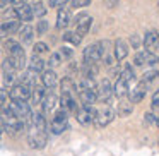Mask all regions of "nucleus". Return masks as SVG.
Listing matches in <instances>:
<instances>
[{
	"mask_svg": "<svg viewBox=\"0 0 159 156\" xmlns=\"http://www.w3.org/2000/svg\"><path fill=\"white\" fill-rule=\"evenodd\" d=\"M0 120H2V125H4V132H7V134H11V135H16V134H19V132H22L26 127V122L16 117V115L9 110V106L2 108Z\"/></svg>",
	"mask_w": 159,
	"mask_h": 156,
	"instance_id": "f257e3e1",
	"label": "nucleus"
},
{
	"mask_svg": "<svg viewBox=\"0 0 159 156\" xmlns=\"http://www.w3.org/2000/svg\"><path fill=\"white\" fill-rule=\"evenodd\" d=\"M46 142H48V134L46 129H38L34 125H29L28 130V144L33 149H45Z\"/></svg>",
	"mask_w": 159,
	"mask_h": 156,
	"instance_id": "f03ea898",
	"label": "nucleus"
},
{
	"mask_svg": "<svg viewBox=\"0 0 159 156\" xmlns=\"http://www.w3.org/2000/svg\"><path fill=\"white\" fill-rule=\"evenodd\" d=\"M69 127V111L60 108L52 118V124H50V130L53 132L55 135H60L63 130H67Z\"/></svg>",
	"mask_w": 159,
	"mask_h": 156,
	"instance_id": "7ed1b4c3",
	"label": "nucleus"
},
{
	"mask_svg": "<svg viewBox=\"0 0 159 156\" xmlns=\"http://www.w3.org/2000/svg\"><path fill=\"white\" fill-rule=\"evenodd\" d=\"M9 110H11L17 118L24 120L26 124H28L29 117H31V113H33L31 105H29L28 101H24V100H11V103H9Z\"/></svg>",
	"mask_w": 159,
	"mask_h": 156,
	"instance_id": "20e7f679",
	"label": "nucleus"
},
{
	"mask_svg": "<svg viewBox=\"0 0 159 156\" xmlns=\"http://www.w3.org/2000/svg\"><path fill=\"white\" fill-rule=\"evenodd\" d=\"M96 108L93 106V105H82L80 108H77L74 113H75V118L79 124L82 125H89L94 122V118H96Z\"/></svg>",
	"mask_w": 159,
	"mask_h": 156,
	"instance_id": "39448f33",
	"label": "nucleus"
},
{
	"mask_svg": "<svg viewBox=\"0 0 159 156\" xmlns=\"http://www.w3.org/2000/svg\"><path fill=\"white\" fill-rule=\"evenodd\" d=\"M115 117H116V111H115L111 106H104V108H101V110L96 111L94 124H96L98 129H104L106 125H110L111 122L115 120Z\"/></svg>",
	"mask_w": 159,
	"mask_h": 156,
	"instance_id": "423d86ee",
	"label": "nucleus"
},
{
	"mask_svg": "<svg viewBox=\"0 0 159 156\" xmlns=\"http://www.w3.org/2000/svg\"><path fill=\"white\" fill-rule=\"evenodd\" d=\"M74 24H75V33L84 38V36L89 33V29H91L93 17H91V16H87L86 12H80V14L75 16V19H74Z\"/></svg>",
	"mask_w": 159,
	"mask_h": 156,
	"instance_id": "0eeeda50",
	"label": "nucleus"
},
{
	"mask_svg": "<svg viewBox=\"0 0 159 156\" xmlns=\"http://www.w3.org/2000/svg\"><path fill=\"white\" fill-rule=\"evenodd\" d=\"M159 62V57L154 52H149V50H142L137 52L134 57V64L135 65H156Z\"/></svg>",
	"mask_w": 159,
	"mask_h": 156,
	"instance_id": "6e6552de",
	"label": "nucleus"
},
{
	"mask_svg": "<svg viewBox=\"0 0 159 156\" xmlns=\"http://www.w3.org/2000/svg\"><path fill=\"white\" fill-rule=\"evenodd\" d=\"M29 96H31V87L26 86V84L16 83L14 86H11V89H9V98H11V100H24V101H28Z\"/></svg>",
	"mask_w": 159,
	"mask_h": 156,
	"instance_id": "1a4fd4ad",
	"label": "nucleus"
},
{
	"mask_svg": "<svg viewBox=\"0 0 159 156\" xmlns=\"http://www.w3.org/2000/svg\"><path fill=\"white\" fill-rule=\"evenodd\" d=\"M145 94H147V83L139 81L132 89H128L127 96H128V100H130L132 103H140V101L145 98Z\"/></svg>",
	"mask_w": 159,
	"mask_h": 156,
	"instance_id": "9d476101",
	"label": "nucleus"
},
{
	"mask_svg": "<svg viewBox=\"0 0 159 156\" xmlns=\"http://www.w3.org/2000/svg\"><path fill=\"white\" fill-rule=\"evenodd\" d=\"M19 29H21V21L19 19H7V21L0 24V38H11Z\"/></svg>",
	"mask_w": 159,
	"mask_h": 156,
	"instance_id": "9b49d317",
	"label": "nucleus"
},
{
	"mask_svg": "<svg viewBox=\"0 0 159 156\" xmlns=\"http://www.w3.org/2000/svg\"><path fill=\"white\" fill-rule=\"evenodd\" d=\"M111 94H113V86H111L110 79H103L96 86V100L106 103V101L111 98Z\"/></svg>",
	"mask_w": 159,
	"mask_h": 156,
	"instance_id": "f8f14e48",
	"label": "nucleus"
},
{
	"mask_svg": "<svg viewBox=\"0 0 159 156\" xmlns=\"http://www.w3.org/2000/svg\"><path fill=\"white\" fill-rule=\"evenodd\" d=\"M41 108H43V113H52L53 110L57 108V105H58V96H57L53 91H45V96H43L41 100Z\"/></svg>",
	"mask_w": 159,
	"mask_h": 156,
	"instance_id": "ddd939ff",
	"label": "nucleus"
},
{
	"mask_svg": "<svg viewBox=\"0 0 159 156\" xmlns=\"http://www.w3.org/2000/svg\"><path fill=\"white\" fill-rule=\"evenodd\" d=\"M14 12H16V17H17L21 22H31L33 19H34L33 11H31V5H29L28 2L19 4V5H14Z\"/></svg>",
	"mask_w": 159,
	"mask_h": 156,
	"instance_id": "4468645a",
	"label": "nucleus"
},
{
	"mask_svg": "<svg viewBox=\"0 0 159 156\" xmlns=\"http://www.w3.org/2000/svg\"><path fill=\"white\" fill-rule=\"evenodd\" d=\"M4 48L7 52V57H26V52L22 48V45L16 40H5L4 41Z\"/></svg>",
	"mask_w": 159,
	"mask_h": 156,
	"instance_id": "2eb2a0df",
	"label": "nucleus"
},
{
	"mask_svg": "<svg viewBox=\"0 0 159 156\" xmlns=\"http://www.w3.org/2000/svg\"><path fill=\"white\" fill-rule=\"evenodd\" d=\"M82 57H84V62H87V64H98L101 60L99 45H98V43H93V45L86 46V48H84Z\"/></svg>",
	"mask_w": 159,
	"mask_h": 156,
	"instance_id": "dca6fc26",
	"label": "nucleus"
},
{
	"mask_svg": "<svg viewBox=\"0 0 159 156\" xmlns=\"http://www.w3.org/2000/svg\"><path fill=\"white\" fill-rule=\"evenodd\" d=\"M58 103H60V106H62L63 110H67V111H75L77 108H79V106H77V94L62 93Z\"/></svg>",
	"mask_w": 159,
	"mask_h": 156,
	"instance_id": "f3484780",
	"label": "nucleus"
},
{
	"mask_svg": "<svg viewBox=\"0 0 159 156\" xmlns=\"http://www.w3.org/2000/svg\"><path fill=\"white\" fill-rule=\"evenodd\" d=\"M72 22V16H70V11L65 7H60L58 9V14H57V29H65L67 26Z\"/></svg>",
	"mask_w": 159,
	"mask_h": 156,
	"instance_id": "a211bd4d",
	"label": "nucleus"
},
{
	"mask_svg": "<svg viewBox=\"0 0 159 156\" xmlns=\"http://www.w3.org/2000/svg\"><path fill=\"white\" fill-rule=\"evenodd\" d=\"M41 84L46 87V89H53V87L58 84V77H57L55 70H52V69L43 70L41 72Z\"/></svg>",
	"mask_w": 159,
	"mask_h": 156,
	"instance_id": "6ab92c4d",
	"label": "nucleus"
},
{
	"mask_svg": "<svg viewBox=\"0 0 159 156\" xmlns=\"http://www.w3.org/2000/svg\"><path fill=\"white\" fill-rule=\"evenodd\" d=\"M113 53H115V59L118 60V62H121L123 59H127L128 55V45L125 40L118 38L116 41H115V48H113Z\"/></svg>",
	"mask_w": 159,
	"mask_h": 156,
	"instance_id": "aec40b11",
	"label": "nucleus"
},
{
	"mask_svg": "<svg viewBox=\"0 0 159 156\" xmlns=\"http://www.w3.org/2000/svg\"><path fill=\"white\" fill-rule=\"evenodd\" d=\"M157 45H159V33L157 31L145 33V36H144L145 50H149V52H156V50H157Z\"/></svg>",
	"mask_w": 159,
	"mask_h": 156,
	"instance_id": "412c9836",
	"label": "nucleus"
},
{
	"mask_svg": "<svg viewBox=\"0 0 159 156\" xmlns=\"http://www.w3.org/2000/svg\"><path fill=\"white\" fill-rule=\"evenodd\" d=\"M128 81L127 79H123L121 76H118V79H116V83H115V87H113V94L116 98H123V96H127L128 94Z\"/></svg>",
	"mask_w": 159,
	"mask_h": 156,
	"instance_id": "4be33fe9",
	"label": "nucleus"
},
{
	"mask_svg": "<svg viewBox=\"0 0 159 156\" xmlns=\"http://www.w3.org/2000/svg\"><path fill=\"white\" fill-rule=\"evenodd\" d=\"M17 33H19V38H21L22 45H31V43H33V38H34V29H33L29 24L21 26V29H19Z\"/></svg>",
	"mask_w": 159,
	"mask_h": 156,
	"instance_id": "5701e85b",
	"label": "nucleus"
},
{
	"mask_svg": "<svg viewBox=\"0 0 159 156\" xmlns=\"http://www.w3.org/2000/svg\"><path fill=\"white\" fill-rule=\"evenodd\" d=\"M36 76H38V72H36V70H31V69H28L26 72H22V76H19L17 83H21V84H26V86H29V87L33 89V87L36 86Z\"/></svg>",
	"mask_w": 159,
	"mask_h": 156,
	"instance_id": "b1692460",
	"label": "nucleus"
},
{
	"mask_svg": "<svg viewBox=\"0 0 159 156\" xmlns=\"http://www.w3.org/2000/svg\"><path fill=\"white\" fill-rule=\"evenodd\" d=\"M77 93L82 105H93L96 101V89H79Z\"/></svg>",
	"mask_w": 159,
	"mask_h": 156,
	"instance_id": "393cba45",
	"label": "nucleus"
},
{
	"mask_svg": "<svg viewBox=\"0 0 159 156\" xmlns=\"http://www.w3.org/2000/svg\"><path fill=\"white\" fill-rule=\"evenodd\" d=\"M132 110H134V103H132L127 96L120 98V103H118V115L127 117V115L132 113Z\"/></svg>",
	"mask_w": 159,
	"mask_h": 156,
	"instance_id": "a878e982",
	"label": "nucleus"
},
{
	"mask_svg": "<svg viewBox=\"0 0 159 156\" xmlns=\"http://www.w3.org/2000/svg\"><path fill=\"white\" fill-rule=\"evenodd\" d=\"M45 65H46L45 60H43L39 55H34V53H33L31 60L28 62V67L31 70H36V72H43V70H45Z\"/></svg>",
	"mask_w": 159,
	"mask_h": 156,
	"instance_id": "bb28decb",
	"label": "nucleus"
},
{
	"mask_svg": "<svg viewBox=\"0 0 159 156\" xmlns=\"http://www.w3.org/2000/svg\"><path fill=\"white\" fill-rule=\"evenodd\" d=\"M43 96H45V86H38V84H36L34 87H33L31 89V103L29 105H39L41 103V100H43Z\"/></svg>",
	"mask_w": 159,
	"mask_h": 156,
	"instance_id": "cd10ccee",
	"label": "nucleus"
},
{
	"mask_svg": "<svg viewBox=\"0 0 159 156\" xmlns=\"http://www.w3.org/2000/svg\"><path fill=\"white\" fill-rule=\"evenodd\" d=\"M31 11H33V16L34 17H45L46 16V7H45V4H43L41 0H34L31 4Z\"/></svg>",
	"mask_w": 159,
	"mask_h": 156,
	"instance_id": "c85d7f7f",
	"label": "nucleus"
},
{
	"mask_svg": "<svg viewBox=\"0 0 159 156\" xmlns=\"http://www.w3.org/2000/svg\"><path fill=\"white\" fill-rule=\"evenodd\" d=\"M63 41H67V43H72V45H80V41H82V36H79L75 31H65L63 33Z\"/></svg>",
	"mask_w": 159,
	"mask_h": 156,
	"instance_id": "c756f323",
	"label": "nucleus"
},
{
	"mask_svg": "<svg viewBox=\"0 0 159 156\" xmlns=\"http://www.w3.org/2000/svg\"><path fill=\"white\" fill-rule=\"evenodd\" d=\"M17 70H9V72H4V84L5 87H11L17 83Z\"/></svg>",
	"mask_w": 159,
	"mask_h": 156,
	"instance_id": "7c9ffc66",
	"label": "nucleus"
},
{
	"mask_svg": "<svg viewBox=\"0 0 159 156\" xmlns=\"http://www.w3.org/2000/svg\"><path fill=\"white\" fill-rule=\"evenodd\" d=\"M118 76H121L123 79H127L128 83H132V81H135V74H134V69H132L130 64H127V65L121 69V72H118Z\"/></svg>",
	"mask_w": 159,
	"mask_h": 156,
	"instance_id": "2f4dec72",
	"label": "nucleus"
},
{
	"mask_svg": "<svg viewBox=\"0 0 159 156\" xmlns=\"http://www.w3.org/2000/svg\"><path fill=\"white\" fill-rule=\"evenodd\" d=\"M50 52V48H48V45L46 43H43V41H39V43H36L34 46H33V53L34 55H45V53H48Z\"/></svg>",
	"mask_w": 159,
	"mask_h": 156,
	"instance_id": "473e14b6",
	"label": "nucleus"
},
{
	"mask_svg": "<svg viewBox=\"0 0 159 156\" xmlns=\"http://www.w3.org/2000/svg\"><path fill=\"white\" fill-rule=\"evenodd\" d=\"M62 55H60V52H55V53H52L50 55V60H48V65L50 67H57V65H60L62 64Z\"/></svg>",
	"mask_w": 159,
	"mask_h": 156,
	"instance_id": "72a5a7b5",
	"label": "nucleus"
},
{
	"mask_svg": "<svg viewBox=\"0 0 159 156\" xmlns=\"http://www.w3.org/2000/svg\"><path fill=\"white\" fill-rule=\"evenodd\" d=\"M48 31V21H45V19L41 17V21H38V26H36V35H45V33Z\"/></svg>",
	"mask_w": 159,
	"mask_h": 156,
	"instance_id": "f704fd0d",
	"label": "nucleus"
},
{
	"mask_svg": "<svg viewBox=\"0 0 159 156\" xmlns=\"http://www.w3.org/2000/svg\"><path fill=\"white\" fill-rule=\"evenodd\" d=\"M60 52V55H62V59L63 60H70L74 57V50L72 48H69V46H62V48L58 50Z\"/></svg>",
	"mask_w": 159,
	"mask_h": 156,
	"instance_id": "c9c22d12",
	"label": "nucleus"
},
{
	"mask_svg": "<svg viewBox=\"0 0 159 156\" xmlns=\"http://www.w3.org/2000/svg\"><path fill=\"white\" fill-rule=\"evenodd\" d=\"M157 76H159V72H157V70H147V72L144 74V77H142V81L149 84V83H152V81H154Z\"/></svg>",
	"mask_w": 159,
	"mask_h": 156,
	"instance_id": "e433bc0d",
	"label": "nucleus"
},
{
	"mask_svg": "<svg viewBox=\"0 0 159 156\" xmlns=\"http://www.w3.org/2000/svg\"><path fill=\"white\" fill-rule=\"evenodd\" d=\"M89 4H91V0H72V2H70V7L80 9V7H87Z\"/></svg>",
	"mask_w": 159,
	"mask_h": 156,
	"instance_id": "4c0bfd02",
	"label": "nucleus"
},
{
	"mask_svg": "<svg viewBox=\"0 0 159 156\" xmlns=\"http://www.w3.org/2000/svg\"><path fill=\"white\" fill-rule=\"evenodd\" d=\"M7 98H9V91L5 87L0 89V108H4V105L7 103Z\"/></svg>",
	"mask_w": 159,
	"mask_h": 156,
	"instance_id": "58836bf2",
	"label": "nucleus"
},
{
	"mask_svg": "<svg viewBox=\"0 0 159 156\" xmlns=\"http://www.w3.org/2000/svg\"><path fill=\"white\" fill-rule=\"evenodd\" d=\"M152 110L156 111V113H159V89L154 93V96H152Z\"/></svg>",
	"mask_w": 159,
	"mask_h": 156,
	"instance_id": "ea45409f",
	"label": "nucleus"
},
{
	"mask_svg": "<svg viewBox=\"0 0 159 156\" xmlns=\"http://www.w3.org/2000/svg\"><path fill=\"white\" fill-rule=\"evenodd\" d=\"M69 0H50V7L53 9H60V7H65V4Z\"/></svg>",
	"mask_w": 159,
	"mask_h": 156,
	"instance_id": "a19ab883",
	"label": "nucleus"
},
{
	"mask_svg": "<svg viewBox=\"0 0 159 156\" xmlns=\"http://www.w3.org/2000/svg\"><path fill=\"white\" fill-rule=\"evenodd\" d=\"M130 43H132V48H139V46H140V38H139V35H132Z\"/></svg>",
	"mask_w": 159,
	"mask_h": 156,
	"instance_id": "79ce46f5",
	"label": "nucleus"
},
{
	"mask_svg": "<svg viewBox=\"0 0 159 156\" xmlns=\"http://www.w3.org/2000/svg\"><path fill=\"white\" fill-rule=\"evenodd\" d=\"M24 2H28V0H11L12 5H19V4H24Z\"/></svg>",
	"mask_w": 159,
	"mask_h": 156,
	"instance_id": "37998d69",
	"label": "nucleus"
},
{
	"mask_svg": "<svg viewBox=\"0 0 159 156\" xmlns=\"http://www.w3.org/2000/svg\"><path fill=\"white\" fill-rule=\"evenodd\" d=\"M9 2H11V0H0V9H4L5 5L9 4Z\"/></svg>",
	"mask_w": 159,
	"mask_h": 156,
	"instance_id": "c03bdc74",
	"label": "nucleus"
},
{
	"mask_svg": "<svg viewBox=\"0 0 159 156\" xmlns=\"http://www.w3.org/2000/svg\"><path fill=\"white\" fill-rule=\"evenodd\" d=\"M2 135H4V125L0 124V139H2Z\"/></svg>",
	"mask_w": 159,
	"mask_h": 156,
	"instance_id": "a18cd8bd",
	"label": "nucleus"
},
{
	"mask_svg": "<svg viewBox=\"0 0 159 156\" xmlns=\"http://www.w3.org/2000/svg\"><path fill=\"white\" fill-rule=\"evenodd\" d=\"M156 125L159 127V113H157V117H156Z\"/></svg>",
	"mask_w": 159,
	"mask_h": 156,
	"instance_id": "49530a36",
	"label": "nucleus"
},
{
	"mask_svg": "<svg viewBox=\"0 0 159 156\" xmlns=\"http://www.w3.org/2000/svg\"><path fill=\"white\" fill-rule=\"evenodd\" d=\"M156 52H157V53H159V45H157V50H156Z\"/></svg>",
	"mask_w": 159,
	"mask_h": 156,
	"instance_id": "de8ad7c7",
	"label": "nucleus"
}]
</instances>
